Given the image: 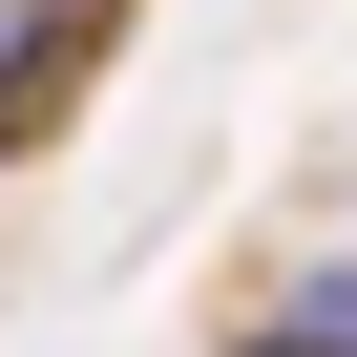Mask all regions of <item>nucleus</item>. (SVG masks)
I'll list each match as a JSON object with an SVG mask.
<instances>
[{"label": "nucleus", "mask_w": 357, "mask_h": 357, "mask_svg": "<svg viewBox=\"0 0 357 357\" xmlns=\"http://www.w3.org/2000/svg\"><path fill=\"white\" fill-rule=\"evenodd\" d=\"M231 357H357V294H336V273H315V294H294V315H273V336H231Z\"/></svg>", "instance_id": "f257e3e1"}]
</instances>
